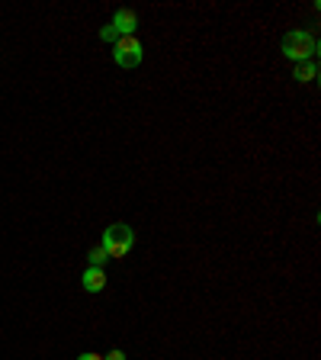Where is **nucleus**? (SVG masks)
<instances>
[{"mask_svg": "<svg viewBox=\"0 0 321 360\" xmlns=\"http://www.w3.org/2000/svg\"><path fill=\"white\" fill-rule=\"evenodd\" d=\"M103 251L113 258H126L128 251H132V245H135V231H132V225H126V222H113L110 229L103 231Z\"/></svg>", "mask_w": 321, "mask_h": 360, "instance_id": "obj_1", "label": "nucleus"}, {"mask_svg": "<svg viewBox=\"0 0 321 360\" xmlns=\"http://www.w3.org/2000/svg\"><path fill=\"white\" fill-rule=\"evenodd\" d=\"M315 52H318V42H315L312 32H305V29H293V32H286V36H283V55L293 58L295 65H299V61H312Z\"/></svg>", "mask_w": 321, "mask_h": 360, "instance_id": "obj_2", "label": "nucleus"}, {"mask_svg": "<svg viewBox=\"0 0 321 360\" xmlns=\"http://www.w3.org/2000/svg\"><path fill=\"white\" fill-rule=\"evenodd\" d=\"M145 58V46L138 36H122L113 42V61L119 68H138Z\"/></svg>", "mask_w": 321, "mask_h": 360, "instance_id": "obj_3", "label": "nucleus"}, {"mask_svg": "<svg viewBox=\"0 0 321 360\" xmlns=\"http://www.w3.org/2000/svg\"><path fill=\"white\" fill-rule=\"evenodd\" d=\"M135 29H138V13L135 10H116L110 26L100 29V39L103 42H116V39H122V36H135Z\"/></svg>", "mask_w": 321, "mask_h": 360, "instance_id": "obj_4", "label": "nucleus"}, {"mask_svg": "<svg viewBox=\"0 0 321 360\" xmlns=\"http://www.w3.org/2000/svg\"><path fill=\"white\" fill-rule=\"evenodd\" d=\"M81 283L87 293H103V290H106V274H103V267H87Z\"/></svg>", "mask_w": 321, "mask_h": 360, "instance_id": "obj_5", "label": "nucleus"}, {"mask_svg": "<svg viewBox=\"0 0 321 360\" xmlns=\"http://www.w3.org/2000/svg\"><path fill=\"white\" fill-rule=\"evenodd\" d=\"M315 74H318V65H315V61H299V65H295V81L299 84L315 81Z\"/></svg>", "mask_w": 321, "mask_h": 360, "instance_id": "obj_6", "label": "nucleus"}, {"mask_svg": "<svg viewBox=\"0 0 321 360\" xmlns=\"http://www.w3.org/2000/svg\"><path fill=\"white\" fill-rule=\"evenodd\" d=\"M87 258H90V267H106L110 254H106V251H103V245H100V248H93L90 254H87Z\"/></svg>", "mask_w": 321, "mask_h": 360, "instance_id": "obj_7", "label": "nucleus"}, {"mask_svg": "<svg viewBox=\"0 0 321 360\" xmlns=\"http://www.w3.org/2000/svg\"><path fill=\"white\" fill-rule=\"evenodd\" d=\"M103 360H126V351H110Z\"/></svg>", "mask_w": 321, "mask_h": 360, "instance_id": "obj_8", "label": "nucleus"}, {"mask_svg": "<svg viewBox=\"0 0 321 360\" xmlns=\"http://www.w3.org/2000/svg\"><path fill=\"white\" fill-rule=\"evenodd\" d=\"M77 360H103V354H93V351H87V354H81Z\"/></svg>", "mask_w": 321, "mask_h": 360, "instance_id": "obj_9", "label": "nucleus"}]
</instances>
